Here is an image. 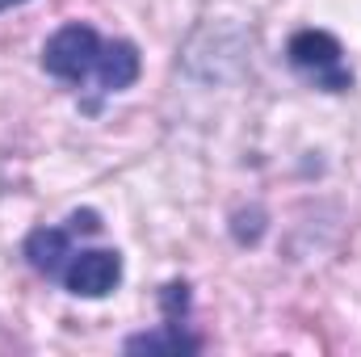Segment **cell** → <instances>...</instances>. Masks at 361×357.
I'll list each match as a JSON object with an SVG mask.
<instances>
[{
  "instance_id": "obj_4",
  "label": "cell",
  "mask_w": 361,
  "mask_h": 357,
  "mask_svg": "<svg viewBox=\"0 0 361 357\" xmlns=\"http://www.w3.org/2000/svg\"><path fill=\"white\" fill-rule=\"evenodd\" d=\"M72 231L68 227H34L30 236H25V244H21V253H25V261L30 269H38L42 277H63V269L72 261Z\"/></svg>"
},
{
  "instance_id": "obj_2",
  "label": "cell",
  "mask_w": 361,
  "mask_h": 357,
  "mask_svg": "<svg viewBox=\"0 0 361 357\" xmlns=\"http://www.w3.org/2000/svg\"><path fill=\"white\" fill-rule=\"evenodd\" d=\"M101 51H105V38L92 25L68 21V25H59L47 38V47H42V72L55 76V80H63V85H72V89H80L85 80L97 76Z\"/></svg>"
},
{
  "instance_id": "obj_1",
  "label": "cell",
  "mask_w": 361,
  "mask_h": 357,
  "mask_svg": "<svg viewBox=\"0 0 361 357\" xmlns=\"http://www.w3.org/2000/svg\"><path fill=\"white\" fill-rule=\"evenodd\" d=\"M290 68L324 92H349L353 89V68L345 63V47L328 30H298L286 42Z\"/></svg>"
},
{
  "instance_id": "obj_3",
  "label": "cell",
  "mask_w": 361,
  "mask_h": 357,
  "mask_svg": "<svg viewBox=\"0 0 361 357\" xmlns=\"http://www.w3.org/2000/svg\"><path fill=\"white\" fill-rule=\"evenodd\" d=\"M59 282L76 298H105L122 282V253L118 248H85V253H72V261H68Z\"/></svg>"
},
{
  "instance_id": "obj_8",
  "label": "cell",
  "mask_w": 361,
  "mask_h": 357,
  "mask_svg": "<svg viewBox=\"0 0 361 357\" xmlns=\"http://www.w3.org/2000/svg\"><path fill=\"white\" fill-rule=\"evenodd\" d=\"M68 231H72V236H97V231H101V214H97V210H76V214L68 219Z\"/></svg>"
},
{
  "instance_id": "obj_9",
  "label": "cell",
  "mask_w": 361,
  "mask_h": 357,
  "mask_svg": "<svg viewBox=\"0 0 361 357\" xmlns=\"http://www.w3.org/2000/svg\"><path fill=\"white\" fill-rule=\"evenodd\" d=\"M17 4H25V0H0V13H4V8H17Z\"/></svg>"
},
{
  "instance_id": "obj_7",
  "label": "cell",
  "mask_w": 361,
  "mask_h": 357,
  "mask_svg": "<svg viewBox=\"0 0 361 357\" xmlns=\"http://www.w3.org/2000/svg\"><path fill=\"white\" fill-rule=\"evenodd\" d=\"M160 311H164V324H180L189 315V286L185 282H169L160 290Z\"/></svg>"
},
{
  "instance_id": "obj_6",
  "label": "cell",
  "mask_w": 361,
  "mask_h": 357,
  "mask_svg": "<svg viewBox=\"0 0 361 357\" xmlns=\"http://www.w3.org/2000/svg\"><path fill=\"white\" fill-rule=\"evenodd\" d=\"M122 349H126V353H197L202 341L189 337L180 324H164V328H156V332H139V337H130Z\"/></svg>"
},
{
  "instance_id": "obj_5",
  "label": "cell",
  "mask_w": 361,
  "mask_h": 357,
  "mask_svg": "<svg viewBox=\"0 0 361 357\" xmlns=\"http://www.w3.org/2000/svg\"><path fill=\"white\" fill-rule=\"evenodd\" d=\"M143 72V59H139V47L130 38H109L105 51H101V63H97V89L101 92H122L130 89Z\"/></svg>"
}]
</instances>
